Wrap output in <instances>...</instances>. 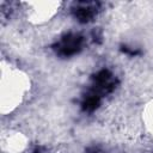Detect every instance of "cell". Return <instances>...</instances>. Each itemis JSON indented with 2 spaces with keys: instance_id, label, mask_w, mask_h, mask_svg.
Returning <instances> with one entry per match:
<instances>
[{
  "instance_id": "cell-1",
  "label": "cell",
  "mask_w": 153,
  "mask_h": 153,
  "mask_svg": "<svg viewBox=\"0 0 153 153\" xmlns=\"http://www.w3.org/2000/svg\"><path fill=\"white\" fill-rule=\"evenodd\" d=\"M81 37L80 36H76V35H68L66 36L59 44L57 47V50H59V54L60 55H63V56H69V55H73L75 54L80 47H81Z\"/></svg>"
}]
</instances>
